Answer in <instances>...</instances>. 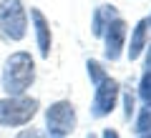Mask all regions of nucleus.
Listing matches in <instances>:
<instances>
[{
    "mask_svg": "<svg viewBox=\"0 0 151 138\" xmlns=\"http://www.w3.org/2000/svg\"><path fill=\"white\" fill-rule=\"evenodd\" d=\"M35 80V60L25 50H15L5 58L3 63V73H0V83L8 96H25V90Z\"/></svg>",
    "mask_w": 151,
    "mask_h": 138,
    "instance_id": "1",
    "label": "nucleus"
},
{
    "mask_svg": "<svg viewBox=\"0 0 151 138\" xmlns=\"http://www.w3.org/2000/svg\"><path fill=\"white\" fill-rule=\"evenodd\" d=\"M40 103L28 96H5L0 98V126L5 128H18L25 126L35 118Z\"/></svg>",
    "mask_w": 151,
    "mask_h": 138,
    "instance_id": "2",
    "label": "nucleus"
},
{
    "mask_svg": "<svg viewBox=\"0 0 151 138\" xmlns=\"http://www.w3.org/2000/svg\"><path fill=\"white\" fill-rule=\"evenodd\" d=\"M0 33L5 40H23L28 33V13L20 0H0Z\"/></svg>",
    "mask_w": 151,
    "mask_h": 138,
    "instance_id": "3",
    "label": "nucleus"
},
{
    "mask_svg": "<svg viewBox=\"0 0 151 138\" xmlns=\"http://www.w3.org/2000/svg\"><path fill=\"white\" fill-rule=\"evenodd\" d=\"M76 106L70 101H55L45 108V128H48L50 138H65L76 131Z\"/></svg>",
    "mask_w": 151,
    "mask_h": 138,
    "instance_id": "4",
    "label": "nucleus"
},
{
    "mask_svg": "<svg viewBox=\"0 0 151 138\" xmlns=\"http://www.w3.org/2000/svg\"><path fill=\"white\" fill-rule=\"evenodd\" d=\"M119 103V80L106 78L103 83L96 85V93H93V103H91V116L93 118H106L113 113Z\"/></svg>",
    "mask_w": 151,
    "mask_h": 138,
    "instance_id": "5",
    "label": "nucleus"
},
{
    "mask_svg": "<svg viewBox=\"0 0 151 138\" xmlns=\"http://www.w3.org/2000/svg\"><path fill=\"white\" fill-rule=\"evenodd\" d=\"M103 55H106V60H119L121 53H124L126 48V23L121 20V18H116V20H111L106 25V30H103Z\"/></svg>",
    "mask_w": 151,
    "mask_h": 138,
    "instance_id": "6",
    "label": "nucleus"
},
{
    "mask_svg": "<svg viewBox=\"0 0 151 138\" xmlns=\"http://www.w3.org/2000/svg\"><path fill=\"white\" fill-rule=\"evenodd\" d=\"M30 20H33V28H35L38 53H40V58H48V55H50V43H53V35H50V25H48L45 15L38 10V8H30Z\"/></svg>",
    "mask_w": 151,
    "mask_h": 138,
    "instance_id": "7",
    "label": "nucleus"
},
{
    "mask_svg": "<svg viewBox=\"0 0 151 138\" xmlns=\"http://www.w3.org/2000/svg\"><path fill=\"white\" fill-rule=\"evenodd\" d=\"M146 45H149V25H146V20H139V23L134 25V33H131V40H129V48H126L129 60L141 58V53L146 50Z\"/></svg>",
    "mask_w": 151,
    "mask_h": 138,
    "instance_id": "8",
    "label": "nucleus"
},
{
    "mask_svg": "<svg viewBox=\"0 0 151 138\" xmlns=\"http://www.w3.org/2000/svg\"><path fill=\"white\" fill-rule=\"evenodd\" d=\"M119 18V13H116V8L113 5H101L96 13H93V20H91V33L96 38H101L103 35V30H106V25L111 20H116Z\"/></svg>",
    "mask_w": 151,
    "mask_h": 138,
    "instance_id": "9",
    "label": "nucleus"
},
{
    "mask_svg": "<svg viewBox=\"0 0 151 138\" xmlns=\"http://www.w3.org/2000/svg\"><path fill=\"white\" fill-rule=\"evenodd\" d=\"M139 136H144V133H151V106L141 108L139 118H136V128H134Z\"/></svg>",
    "mask_w": 151,
    "mask_h": 138,
    "instance_id": "10",
    "label": "nucleus"
},
{
    "mask_svg": "<svg viewBox=\"0 0 151 138\" xmlns=\"http://www.w3.org/2000/svg\"><path fill=\"white\" fill-rule=\"evenodd\" d=\"M86 68H88V78H91V83H93V85L103 83V80L108 78V75H106V70L101 68V63H98V60H88V63H86Z\"/></svg>",
    "mask_w": 151,
    "mask_h": 138,
    "instance_id": "11",
    "label": "nucleus"
},
{
    "mask_svg": "<svg viewBox=\"0 0 151 138\" xmlns=\"http://www.w3.org/2000/svg\"><path fill=\"white\" fill-rule=\"evenodd\" d=\"M139 98L146 103V106H151V70H146V73L141 75V83H139Z\"/></svg>",
    "mask_w": 151,
    "mask_h": 138,
    "instance_id": "12",
    "label": "nucleus"
},
{
    "mask_svg": "<svg viewBox=\"0 0 151 138\" xmlns=\"http://www.w3.org/2000/svg\"><path fill=\"white\" fill-rule=\"evenodd\" d=\"M15 138H43V136H40V133H38L35 128H25V131H20Z\"/></svg>",
    "mask_w": 151,
    "mask_h": 138,
    "instance_id": "13",
    "label": "nucleus"
},
{
    "mask_svg": "<svg viewBox=\"0 0 151 138\" xmlns=\"http://www.w3.org/2000/svg\"><path fill=\"white\" fill-rule=\"evenodd\" d=\"M124 106H126V118H131V113H134V96H131V93H126Z\"/></svg>",
    "mask_w": 151,
    "mask_h": 138,
    "instance_id": "14",
    "label": "nucleus"
},
{
    "mask_svg": "<svg viewBox=\"0 0 151 138\" xmlns=\"http://www.w3.org/2000/svg\"><path fill=\"white\" fill-rule=\"evenodd\" d=\"M101 138H121V136H119L116 131H113V128H106V131L101 133Z\"/></svg>",
    "mask_w": 151,
    "mask_h": 138,
    "instance_id": "15",
    "label": "nucleus"
},
{
    "mask_svg": "<svg viewBox=\"0 0 151 138\" xmlns=\"http://www.w3.org/2000/svg\"><path fill=\"white\" fill-rule=\"evenodd\" d=\"M144 53H146V68L151 70V43L146 45V50H144Z\"/></svg>",
    "mask_w": 151,
    "mask_h": 138,
    "instance_id": "16",
    "label": "nucleus"
},
{
    "mask_svg": "<svg viewBox=\"0 0 151 138\" xmlns=\"http://www.w3.org/2000/svg\"><path fill=\"white\" fill-rule=\"evenodd\" d=\"M139 138H151V133H144V136H139Z\"/></svg>",
    "mask_w": 151,
    "mask_h": 138,
    "instance_id": "17",
    "label": "nucleus"
},
{
    "mask_svg": "<svg viewBox=\"0 0 151 138\" xmlns=\"http://www.w3.org/2000/svg\"><path fill=\"white\" fill-rule=\"evenodd\" d=\"M146 25H151V15H149V18H146Z\"/></svg>",
    "mask_w": 151,
    "mask_h": 138,
    "instance_id": "18",
    "label": "nucleus"
},
{
    "mask_svg": "<svg viewBox=\"0 0 151 138\" xmlns=\"http://www.w3.org/2000/svg\"><path fill=\"white\" fill-rule=\"evenodd\" d=\"M88 138H96V136H93V133H88Z\"/></svg>",
    "mask_w": 151,
    "mask_h": 138,
    "instance_id": "19",
    "label": "nucleus"
}]
</instances>
